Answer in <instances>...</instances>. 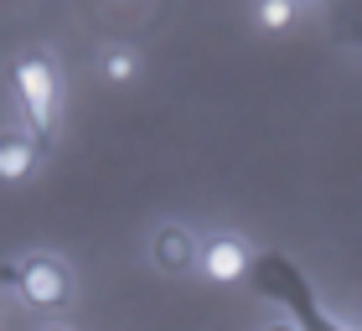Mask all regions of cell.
Segmentation results:
<instances>
[{
	"label": "cell",
	"instance_id": "7",
	"mask_svg": "<svg viewBox=\"0 0 362 331\" xmlns=\"http://www.w3.org/2000/svg\"><path fill=\"white\" fill-rule=\"evenodd\" d=\"M254 21H259V31H290L300 21V0H259Z\"/></svg>",
	"mask_w": 362,
	"mask_h": 331
},
{
	"label": "cell",
	"instance_id": "4",
	"mask_svg": "<svg viewBox=\"0 0 362 331\" xmlns=\"http://www.w3.org/2000/svg\"><path fill=\"white\" fill-rule=\"evenodd\" d=\"M151 264L160 274H187L192 264H202V243H197L181 223H160L151 233Z\"/></svg>",
	"mask_w": 362,
	"mask_h": 331
},
{
	"label": "cell",
	"instance_id": "5",
	"mask_svg": "<svg viewBox=\"0 0 362 331\" xmlns=\"http://www.w3.org/2000/svg\"><path fill=\"white\" fill-rule=\"evenodd\" d=\"M42 151H47V140L37 135V129H6V140H0V176L6 181H26L42 166Z\"/></svg>",
	"mask_w": 362,
	"mask_h": 331
},
{
	"label": "cell",
	"instance_id": "8",
	"mask_svg": "<svg viewBox=\"0 0 362 331\" xmlns=\"http://www.w3.org/2000/svg\"><path fill=\"white\" fill-rule=\"evenodd\" d=\"M300 6H305V0H300Z\"/></svg>",
	"mask_w": 362,
	"mask_h": 331
},
{
	"label": "cell",
	"instance_id": "3",
	"mask_svg": "<svg viewBox=\"0 0 362 331\" xmlns=\"http://www.w3.org/2000/svg\"><path fill=\"white\" fill-rule=\"evenodd\" d=\"M202 269H207L212 285H238V279H249V269H254V248L238 233H212L202 243Z\"/></svg>",
	"mask_w": 362,
	"mask_h": 331
},
{
	"label": "cell",
	"instance_id": "2",
	"mask_svg": "<svg viewBox=\"0 0 362 331\" xmlns=\"http://www.w3.org/2000/svg\"><path fill=\"white\" fill-rule=\"evenodd\" d=\"M0 279H6L31 310H42V316H52V310H62L73 301V269L57 254H26L21 264H6Z\"/></svg>",
	"mask_w": 362,
	"mask_h": 331
},
{
	"label": "cell",
	"instance_id": "6",
	"mask_svg": "<svg viewBox=\"0 0 362 331\" xmlns=\"http://www.w3.org/2000/svg\"><path fill=\"white\" fill-rule=\"evenodd\" d=\"M140 68H145V62H140V52L129 42H109L104 52H98V78H104L109 88H135Z\"/></svg>",
	"mask_w": 362,
	"mask_h": 331
},
{
	"label": "cell",
	"instance_id": "1",
	"mask_svg": "<svg viewBox=\"0 0 362 331\" xmlns=\"http://www.w3.org/2000/svg\"><path fill=\"white\" fill-rule=\"evenodd\" d=\"M16 104H21L26 124L37 129L42 140H52L57 129V109H62V73L47 47H26L16 57Z\"/></svg>",
	"mask_w": 362,
	"mask_h": 331
}]
</instances>
